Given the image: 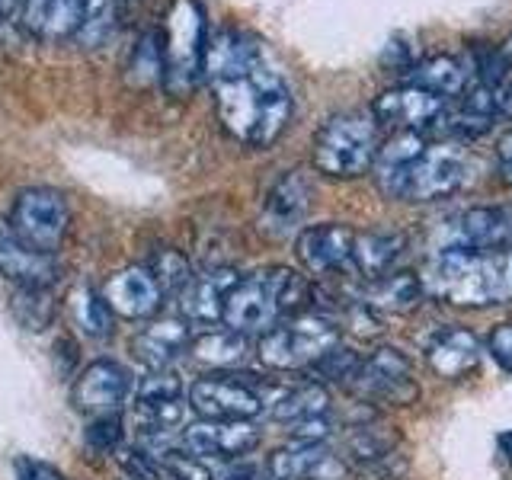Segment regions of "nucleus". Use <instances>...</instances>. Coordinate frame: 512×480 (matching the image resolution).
Masks as SVG:
<instances>
[{
    "instance_id": "58836bf2",
    "label": "nucleus",
    "mask_w": 512,
    "mask_h": 480,
    "mask_svg": "<svg viewBox=\"0 0 512 480\" xmlns=\"http://www.w3.org/2000/svg\"><path fill=\"white\" fill-rule=\"evenodd\" d=\"M160 471L170 480H215L208 464L189 452H164L160 455Z\"/></svg>"
},
{
    "instance_id": "5701e85b",
    "label": "nucleus",
    "mask_w": 512,
    "mask_h": 480,
    "mask_svg": "<svg viewBox=\"0 0 512 480\" xmlns=\"http://www.w3.org/2000/svg\"><path fill=\"white\" fill-rule=\"evenodd\" d=\"M189 343H192L189 320L164 317V320H157V324L144 327L132 340V349L144 365L160 372V368H167L176 356H183Z\"/></svg>"
},
{
    "instance_id": "2eb2a0df",
    "label": "nucleus",
    "mask_w": 512,
    "mask_h": 480,
    "mask_svg": "<svg viewBox=\"0 0 512 480\" xmlns=\"http://www.w3.org/2000/svg\"><path fill=\"white\" fill-rule=\"evenodd\" d=\"M352 240H356V231L346 224H311L298 231L295 253L301 266L314 276H333V272L349 269Z\"/></svg>"
},
{
    "instance_id": "c85d7f7f",
    "label": "nucleus",
    "mask_w": 512,
    "mask_h": 480,
    "mask_svg": "<svg viewBox=\"0 0 512 480\" xmlns=\"http://www.w3.org/2000/svg\"><path fill=\"white\" fill-rule=\"evenodd\" d=\"M330 413V391L317 381H304L298 388H288L276 404H272V416L279 423H301V420H314V416H327Z\"/></svg>"
},
{
    "instance_id": "2f4dec72",
    "label": "nucleus",
    "mask_w": 512,
    "mask_h": 480,
    "mask_svg": "<svg viewBox=\"0 0 512 480\" xmlns=\"http://www.w3.org/2000/svg\"><path fill=\"white\" fill-rule=\"evenodd\" d=\"M397 436L388 432V426H356V432L346 439V452L349 458H356L359 464H375L394 455Z\"/></svg>"
},
{
    "instance_id": "e433bc0d",
    "label": "nucleus",
    "mask_w": 512,
    "mask_h": 480,
    "mask_svg": "<svg viewBox=\"0 0 512 480\" xmlns=\"http://www.w3.org/2000/svg\"><path fill=\"white\" fill-rule=\"evenodd\" d=\"M116 23V10L112 0H84V26H80L77 39L87 45H100Z\"/></svg>"
},
{
    "instance_id": "a878e982",
    "label": "nucleus",
    "mask_w": 512,
    "mask_h": 480,
    "mask_svg": "<svg viewBox=\"0 0 512 480\" xmlns=\"http://www.w3.org/2000/svg\"><path fill=\"white\" fill-rule=\"evenodd\" d=\"M426 359L432 365V372H439L442 378H464L474 372L480 362V349L474 333L461 327H445L436 333L426 346Z\"/></svg>"
},
{
    "instance_id": "a18cd8bd",
    "label": "nucleus",
    "mask_w": 512,
    "mask_h": 480,
    "mask_svg": "<svg viewBox=\"0 0 512 480\" xmlns=\"http://www.w3.org/2000/svg\"><path fill=\"white\" fill-rule=\"evenodd\" d=\"M496 167H500V176L506 183H512V128L503 132L500 144H496Z\"/></svg>"
},
{
    "instance_id": "393cba45",
    "label": "nucleus",
    "mask_w": 512,
    "mask_h": 480,
    "mask_svg": "<svg viewBox=\"0 0 512 480\" xmlns=\"http://www.w3.org/2000/svg\"><path fill=\"white\" fill-rule=\"evenodd\" d=\"M23 26L42 39H68L84 26V0H23Z\"/></svg>"
},
{
    "instance_id": "20e7f679",
    "label": "nucleus",
    "mask_w": 512,
    "mask_h": 480,
    "mask_svg": "<svg viewBox=\"0 0 512 480\" xmlns=\"http://www.w3.org/2000/svg\"><path fill=\"white\" fill-rule=\"evenodd\" d=\"M381 148L375 119L359 116H333L320 132L314 135V167L336 180H352L372 170L375 154Z\"/></svg>"
},
{
    "instance_id": "ddd939ff",
    "label": "nucleus",
    "mask_w": 512,
    "mask_h": 480,
    "mask_svg": "<svg viewBox=\"0 0 512 480\" xmlns=\"http://www.w3.org/2000/svg\"><path fill=\"white\" fill-rule=\"evenodd\" d=\"M445 103L436 93H429L416 84H404L394 90H384L375 106H372V119L378 128H391V132H423L426 125L442 119Z\"/></svg>"
},
{
    "instance_id": "79ce46f5",
    "label": "nucleus",
    "mask_w": 512,
    "mask_h": 480,
    "mask_svg": "<svg viewBox=\"0 0 512 480\" xmlns=\"http://www.w3.org/2000/svg\"><path fill=\"white\" fill-rule=\"evenodd\" d=\"M487 352L493 356V362L512 372V324H496L490 333H487Z\"/></svg>"
},
{
    "instance_id": "b1692460",
    "label": "nucleus",
    "mask_w": 512,
    "mask_h": 480,
    "mask_svg": "<svg viewBox=\"0 0 512 480\" xmlns=\"http://www.w3.org/2000/svg\"><path fill=\"white\" fill-rule=\"evenodd\" d=\"M404 247H407L404 234H394V231H356L349 266L356 269L365 282H375V279L388 276V272L394 269V263L400 260Z\"/></svg>"
},
{
    "instance_id": "de8ad7c7",
    "label": "nucleus",
    "mask_w": 512,
    "mask_h": 480,
    "mask_svg": "<svg viewBox=\"0 0 512 480\" xmlns=\"http://www.w3.org/2000/svg\"><path fill=\"white\" fill-rule=\"evenodd\" d=\"M500 448H503L506 461H512V429L506 432V436H500Z\"/></svg>"
},
{
    "instance_id": "9d476101",
    "label": "nucleus",
    "mask_w": 512,
    "mask_h": 480,
    "mask_svg": "<svg viewBox=\"0 0 512 480\" xmlns=\"http://www.w3.org/2000/svg\"><path fill=\"white\" fill-rule=\"evenodd\" d=\"M189 404L202 420H253L263 413V394L234 375H208L189 388Z\"/></svg>"
},
{
    "instance_id": "4be33fe9",
    "label": "nucleus",
    "mask_w": 512,
    "mask_h": 480,
    "mask_svg": "<svg viewBox=\"0 0 512 480\" xmlns=\"http://www.w3.org/2000/svg\"><path fill=\"white\" fill-rule=\"evenodd\" d=\"M423 298H426L423 279L416 276V272L404 269V272H388V276L368 282L359 304L372 314H410L420 308Z\"/></svg>"
},
{
    "instance_id": "9b49d317",
    "label": "nucleus",
    "mask_w": 512,
    "mask_h": 480,
    "mask_svg": "<svg viewBox=\"0 0 512 480\" xmlns=\"http://www.w3.org/2000/svg\"><path fill=\"white\" fill-rule=\"evenodd\" d=\"M445 247L474 250V253H493L512 247V205H477L461 212L455 221H448Z\"/></svg>"
},
{
    "instance_id": "f03ea898",
    "label": "nucleus",
    "mask_w": 512,
    "mask_h": 480,
    "mask_svg": "<svg viewBox=\"0 0 512 480\" xmlns=\"http://www.w3.org/2000/svg\"><path fill=\"white\" fill-rule=\"evenodd\" d=\"M420 279L429 298L458 308L506 304L512 301V247L493 253L445 247L426 263Z\"/></svg>"
},
{
    "instance_id": "4c0bfd02",
    "label": "nucleus",
    "mask_w": 512,
    "mask_h": 480,
    "mask_svg": "<svg viewBox=\"0 0 512 480\" xmlns=\"http://www.w3.org/2000/svg\"><path fill=\"white\" fill-rule=\"evenodd\" d=\"M183 394V381L176 378L167 368H160V372L148 375L141 381L138 388V404L141 407H160V404H173V400H180Z\"/></svg>"
},
{
    "instance_id": "0eeeda50",
    "label": "nucleus",
    "mask_w": 512,
    "mask_h": 480,
    "mask_svg": "<svg viewBox=\"0 0 512 480\" xmlns=\"http://www.w3.org/2000/svg\"><path fill=\"white\" fill-rule=\"evenodd\" d=\"M71 224V208L68 199L52 186H32L23 189L13 202L10 212V228L23 240L26 247L55 256L58 247L64 244Z\"/></svg>"
},
{
    "instance_id": "ea45409f",
    "label": "nucleus",
    "mask_w": 512,
    "mask_h": 480,
    "mask_svg": "<svg viewBox=\"0 0 512 480\" xmlns=\"http://www.w3.org/2000/svg\"><path fill=\"white\" fill-rule=\"evenodd\" d=\"M116 461L128 480H160V461L148 452H141V448L119 445Z\"/></svg>"
},
{
    "instance_id": "37998d69",
    "label": "nucleus",
    "mask_w": 512,
    "mask_h": 480,
    "mask_svg": "<svg viewBox=\"0 0 512 480\" xmlns=\"http://www.w3.org/2000/svg\"><path fill=\"white\" fill-rule=\"evenodd\" d=\"M16 480H61V474L55 468H48L42 461H29L23 458L16 464Z\"/></svg>"
},
{
    "instance_id": "7ed1b4c3",
    "label": "nucleus",
    "mask_w": 512,
    "mask_h": 480,
    "mask_svg": "<svg viewBox=\"0 0 512 480\" xmlns=\"http://www.w3.org/2000/svg\"><path fill=\"white\" fill-rule=\"evenodd\" d=\"M311 301V285L298 276L295 269L272 266L260 269L253 276H244L224 301L221 324L234 333H266L276 327V320L285 314H301Z\"/></svg>"
},
{
    "instance_id": "39448f33",
    "label": "nucleus",
    "mask_w": 512,
    "mask_h": 480,
    "mask_svg": "<svg viewBox=\"0 0 512 480\" xmlns=\"http://www.w3.org/2000/svg\"><path fill=\"white\" fill-rule=\"evenodd\" d=\"M205 13L196 0H173L164 23V84L173 96H183L202 77L205 58Z\"/></svg>"
},
{
    "instance_id": "c03bdc74",
    "label": "nucleus",
    "mask_w": 512,
    "mask_h": 480,
    "mask_svg": "<svg viewBox=\"0 0 512 480\" xmlns=\"http://www.w3.org/2000/svg\"><path fill=\"white\" fill-rule=\"evenodd\" d=\"M215 480H260V468L250 464V461H244V458H237L224 471H218Z\"/></svg>"
},
{
    "instance_id": "49530a36",
    "label": "nucleus",
    "mask_w": 512,
    "mask_h": 480,
    "mask_svg": "<svg viewBox=\"0 0 512 480\" xmlns=\"http://www.w3.org/2000/svg\"><path fill=\"white\" fill-rule=\"evenodd\" d=\"M16 20H23V0H0V36H4Z\"/></svg>"
},
{
    "instance_id": "1a4fd4ad",
    "label": "nucleus",
    "mask_w": 512,
    "mask_h": 480,
    "mask_svg": "<svg viewBox=\"0 0 512 480\" xmlns=\"http://www.w3.org/2000/svg\"><path fill=\"white\" fill-rule=\"evenodd\" d=\"M464 170H468V157L452 141L426 144L423 154L416 157L410 167V176L404 183L400 199L407 202H436L452 196V192L464 183Z\"/></svg>"
},
{
    "instance_id": "dca6fc26",
    "label": "nucleus",
    "mask_w": 512,
    "mask_h": 480,
    "mask_svg": "<svg viewBox=\"0 0 512 480\" xmlns=\"http://www.w3.org/2000/svg\"><path fill=\"white\" fill-rule=\"evenodd\" d=\"M308 208H311V183L301 170H292L279 176V180L272 183V189L266 192L260 228L272 237H288L301 228Z\"/></svg>"
},
{
    "instance_id": "f704fd0d",
    "label": "nucleus",
    "mask_w": 512,
    "mask_h": 480,
    "mask_svg": "<svg viewBox=\"0 0 512 480\" xmlns=\"http://www.w3.org/2000/svg\"><path fill=\"white\" fill-rule=\"evenodd\" d=\"M77 324L87 336L93 340H103V336L112 333V308L109 301L93 292V288H84V292L77 295Z\"/></svg>"
},
{
    "instance_id": "c9c22d12",
    "label": "nucleus",
    "mask_w": 512,
    "mask_h": 480,
    "mask_svg": "<svg viewBox=\"0 0 512 480\" xmlns=\"http://www.w3.org/2000/svg\"><path fill=\"white\" fill-rule=\"evenodd\" d=\"M359 362H362V356H359L356 349L333 346L324 359H317V362L308 368V372L314 375L317 384H327V381H333V384H349V378L356 375Z\"/></svg>"
},
{
    "instance_id": "423d86ee",
    "label": "nucleus",
    "mask_w": 512,
    "mask_h": 480,
    "mask_svg": "<svg viewBox=\"0 0 512 480\" xmlns=\"http://www.w3.org/2000/svg\"><path fill=\"white\" fill-rule=\"evenodd\" d=\"M333 346H340V330L333 320L320 314H298L288 324L266 330L256 346V356L279 372H298V368H311L317 359H324Z\"/></svg>"
},
{
    "instance_id": "aec40b11",
    "label": "nucleus",
    "mask_w": 512,
    "mask_h": 480,
    "mask_svg": "<svg viewBox=\"0 0 512 480\" xmlns=\"http://www.w3.org/2000/svg\"><path fill=\"white\" fill-rule=\"evenodd\" d=\"M103 298L109 301L112 311L138 320V317H151L160 308L164 292H160V285L154 282L151 269L132 266V269H122L119 276H112L106 282Z\"/></svg>"
},
{
    "instance_id": "412c9836",
    "label": "nucleus",
    "mask_w": 512,
    "mask_h": 480,
    "mask_svg": "<svg viewBox=\"0 0 512 480\" xmlns=\"http://www.w3.org/2000/svg\"><path fill=\"white\" fill-rule=\"evenodd\" d=\"M423 148H426V141L420 132H397L381 144L372 170H375V180L384 196L400 199V192H404V183L410 176V167L416 164V157L423 154Z\"/></svg>"
},
{
    "instance_id": "473e14b6",
    "label": "nucleus",
    "mask_w": 512,
    "mask_h": 480,
    "mask_svg": "<svg viewBox=\"0 0 512 480\" xmlns=\"http://www.w3.org/2000/svg\"><path fill=\"white\" fill-rule=\"evenodd\" d=\"M13 317L20 320L26 330H45L55 317V301L48 295V288H16L13 292Z\"/></svg>"
},
{
    "instance_id": "cd10ccee",
    "label": "nucleus",
    "mask_w": 512,
    "mask_h": 480,
    "mask_svg": "<svg viewBox=\"0 0 512 480\" xmlns=\"http://www.w3.org/2000/svg\"><path fill=\"white\" fill-rule=\"evenodd\" d=\"M330 458L333 455L327 452L324 442H292L269 455L266 474L269 480H317L320 468Z\"/></svg>"
},
{
    "instance_id": "6e6552de",
    "label": "nucleus",
    "mask_w": 512,
    "mask_h": 480,
    "mask_svg": "<svg viewBox=\"0 0 512 480\" xmlns=\"http://www.w3.org/2000/svg\"><path fill=\"white\" fill-rule=\"evenodd\" d=\"M346 388L365 404H388V407H410L420 400V384H416L410 362L397 349L381 346L362 356L356 375Z\"/></svg>"
},
{
    "instance_id": "6ab92c4d",
    "label": "nucleus",
    "mask_w": 512,
    "mask_h": 480,
    "mask_svg": "<svg viewBox=\"0 0 512 480\" xmlns=\"http://www.w3.org/2000/svg\"><path fill=\"white\" fill-rule=\"evenodd\" d=\"M237 282H240V276H237L234 269H228V266L205 272V276H196V279L186 285V292L180 295L183 320H189V324H199V327H215V324H221L224 301H228L231 288Z\"/></svg>"
},
{
    "instance_id": "a19ab883",
    "label": "nucleus",
    "mask_w": 512,
    "mask_h": 480,
    "mask_svg": "<svg viewBox=\"0 0 512 480\" xmlns=\"http://www.w3.org/2000/svg\"><path fill=\"white\" fill-rule=\"evenodd\" d=\"M84 442L93 448V452H116L119 442H122V423H119V416L112 413V416H93V423L84 429Z\"/></svg>"
},
{
    "instance_id": "a211bd4d",
    "label": "nucleus",
    "mask_w": 512,
    "mask_h": 480,
    "mask_svg": "<svg viewBox=\"0 0 512 480\" xmlns=\"http://www.w3.org/2000/svg\"><path fill=\"white\" fill-rule=\"evenodd\" d=\"M260 61H266L263 45L253 36L240 29H218L205 42V58H202V74L208 77V84L228 80L237 74H247Z\"/></svg>"
},
{
    "instance_id": "c756f323",
    "label": "nucleus",
    "mask_w": 512,
    "mask_h": 480,
    "mask_svg": "<svg viewBox=\"0 0 512 480\" xmlns=\"http://www.w3.org/2000/svg\"><path fill=\"white\" fill-rule=\"evenodd\" d=\"M192 359L212 368H231L247 356V336L234 330H212L189 343Z\"/></svg>"
},
{
    "instance_id": "72a5a7b5",
    "label": "nucleus",
    "mask_w": 512,
    "mask_h": 480,
    "mask_svg": "<svg viewBox=\"0 0 512 480\" xmlns=\"http://www.w3.org/2000/svg\"><path fill=\"white\" fill-rule=\"evenodd\" d=\"M151 276H154V282L160 285V292H164V295H183L186 285L196 279V276H192V266H189L186 256L180 250H170V247L154 253Z\"/></svg>"
},
{
    "instance_id": "7c9ffc66",
    "label": "nucleus",
    "mask_w": 512,
    "mask_h": 480,
    "mask_svg": "<svg viewBox=\"0 0 512 480\" xmlns=\"http://www.w3.org/2000/svg\"><path fill=\"white\" fill-rule=\"evenodd\" d=\"M128 80L135 87H151L164 80V45H160V32H144L138 39L132 61H128Z\"/></svg>"
},
{
    "instance_id": "f3484780",
    "label": "nucleus",
    "mask_w": 512,
    "mask_h": 480,
    "mask_svg": "<svg viewBox=\"0 0 512 480\" xmlns=\"http://www.w3.org/2000/svg\"><path fill=\"white\" fill-rule=\"evenodd\" d=\"M0 276L16 288H52L61 279V266L55 256L26 247L10 224L0 221Z\"/></svg>"
},
{
    "instance_id": "bb28decb",
    "label": "nucleus",
    "mask_w": 512,
    "mask_h": 480,
    "mask_svg": "<svg viewBox=\"0 0 512 480\" xmlns=\"http://www.w3.org/2000/svg\"><path fill=\"white\" fill-rule=\"evenodd\" d=\"M471 80H474V64H468L458 55H432L410 71V84L436 93L439 100H445V96H461L471 87Z\"/></svg>"
},
{
    "instance_id": "f8f14e48",
    "label": "nucleus",
    "mask_w": 512,
    "mask_h": 480,
    "mask_svg": "<svg viewBox=\"0 0 512 480\" xmlns=\"http://www.w3.org/2000/svg\"><path fill=\"white\" fill-rule=\"evenodd\" d=\"M128 397H132V375H128L119 362H109V359L87 365L71 391L74 407L87 416L119 413L128 404Z\"/></svg>"
},
{
    "instance_id": "4468645a",
    "label": "nucleus",
    "mask_w": 512,
    "mask_h": 480,
    "mask_svg": "<svg viewBox=\"0 0 512 480\" xmlns=\"http://www.w3.org/2000/svg\"><path fill=\"white\" fill-rule=\"evenodd\" d=\"M260 445V429L250 420H202L183 429V448L196 458L237 461Z\"/></svg>"
},
{
    "instance_id": "f257e3e1",
    "label": "nucleus",
    "mask_w": 512,
    "mask_h": 480,
    "mask_svg": "<svg viewBox=\"0 0 512 480\" xmlns=\"http://www.w3.org/2000/svg\"><path fill=\"white\" fill-rule=\"evenodd\" d=\"M212 90L224 132L247 148H266L292 119V90L269 61H260L247 74L218 80Z\"/></svg>"
}]
</instances>
